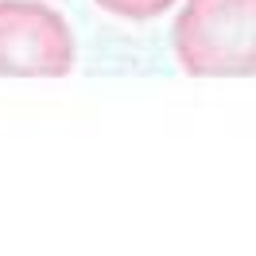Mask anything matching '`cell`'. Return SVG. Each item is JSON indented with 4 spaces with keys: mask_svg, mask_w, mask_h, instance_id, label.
<instances>
[{
    "mask_svg": "<svg viewBox=\"0 0 256 256\" xmlns=\"http://www.w3.org/2000/svg\"><path fill=\"white\" fill-rule=\"evenodd\" d=\"M78 62L74 32L43 0H0V78H66Z\"/></svg>",
    "mask_w": 256,
    "mask_h": 256,
    "instance_id": "obj_2",
    "label": "cell"
},
{
    "mask_svg": "<svg viewBox=\"0 0 256 256\" xmlns=\"http://www.w3.org/2000/svg\"><path fill=\"white\" fill-rule=\"evenodd\" d=\"M171 50L194 78H256V0H186Z\"/></svg>",
    "mask_w": 256,
    "mask_h": 256,
    "instance_id": "obj_1",
    "label": "cell"
},
{
    "mask_svg": "<svg viewBox=\"0 0 256 256\" xmlns=\"http://www.w3.org/2000/svg\"><path fill=\"white\" fill-rule=\"evenodd\" d=\"M101 12L124 20V24H148V20H160L175 8L178 0H94Z\"/></svg>",
    "mask_w": 256,
    "mask_h": 256,
    "instance_id": "obj_3",
    "label": "cell"
}]
</instances>
